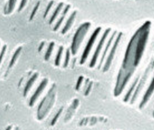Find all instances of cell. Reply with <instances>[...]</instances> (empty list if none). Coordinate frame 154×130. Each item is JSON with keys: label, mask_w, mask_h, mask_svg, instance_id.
<instances>
[{"label": "cell", "mask_w": 154, "mask_h": 130, "mask_svg": "<svg viewBox=\"0 0 154 130\" xmlns=\"http://www.w3.org/2000/svg\"><path fill=\"white\" fill-rule=\"evenodd\" d=\"M18 2V0H8L7 4L5 8V14H12L13 11H14L15 6Z\"/></svg>", "instance_id": "ac0fdd59"}, {"label": "cell", "mask_w": 154, "mask_h": 130, "mask_svg": "<svg viewBox=\"0 0 154 130\" xmlns=\"http://www.w3.org/2000/svg\"><path fill=\"white\" fill-rule=\"evenodd\" d=\"M62 112H63V108L60 109L59 111L57 112V113H56V115H55V116L54 118H53L52 121H51V126H53V125H55V123L57 122V120H58V118H60V116Z\"/></svg>", "instance_id": "d4e9b609"}, {"label": "cell", "mask_w": 154, "mask_h": 130, "mask_svg": "<svg viewBox=\"0 0 154 130\" xmlns=\"http://www.w3.org/2000/svg\"><path fill=\"white\" fill-rule=\"evenodd\" d=\"M16 130H20V129H19L18 128H17V129H16Z\"/></svg>", "instance_id": "4dcf8cb0"}, {"label": "cell", "mask_w": 154, "mask_h": 130, "mask_svg": "<svg viewBox=\"0 0 154 130\" xmlns=\"http://www.w3.org/2000/svg\"><path fill=\"white\" fill-rule=\"evenodd\" d=\"M154 92V76L152 78V80H151L150 85H149L148 88H147L146 92L144 93V96H143L142 101H141L140 105H139V107H140V109H142L146 106V104L148 103L149 99H151V96H152L153 93Z\"/></svg>", "instance_id": "30bf717a"}, {"label": "cell", "mask_w": 154, "mask_h": 130, "mask_svg": "<svg viewBox=\"0 0 154 130\" xmlns=\"http://www.w3.org/2000/svg\"><path fill=\"white\" fill-rule=\"evenodd\" d=\"M101 30L102 27H97V28L95 29V30L94 31V32L92 34L91 37H90L88 41L86 46H85V48L84 49V50H83V54L81 55L80 59V65H82L83 64H85V62H86L88 57V55H90V53H91L92 48H93V46H94V44H95L96 39H97L98 35H100Z\"/></svg>", "instance_id": "52a82bcc"}, {"label": "cell", "mask_w": 154, "mask_h": 130, "mask_svg": "<svg viewBox=\"0 0 154 130\" xmlns=\"http://www.w3.org/2000/svg\"><path fill=\"white\" fill-rule=\"evenodd\" d=\"M48 83V78H44V79H43L42 80V82H41L39 86H38L37 89H36L35 93L33 94L32 96L30 98V100H29V106H33L35 105V104L37 102L38 97H40L41 95H42L43 91L44 90L45 88H46Z\"/></svg>", "instance_id": "9c48e42d"}, {"label": "cell", "mask_w": 154, "mask_h": 130, "mask_svg": "<svg viewBox=\"0 0 154 130\" xmlns=\"http://www.w3.org/2000/svg\"><path fill=\"white\" fill-rule=\"evenodd\" d=\"M6 49H7V46L5 45V46H4L3 47H2L1 52H0V66H1L2 62H3V60H4V56H5V54L6 52Z\"/></svg>", "instance_id": "cb8c5ba5"}, {"label": "cell", "mask_w": 154, "mask_h": 130, "mask_svg": "<svg viewBox=\"0 0 154 130\" xmlns=\"http://www.w3.org/2000/svg\"><path fill=\"white\" fill-rule=\"evenodd\" d=\"M55 4V2L52 0V1H51L49 2L48 6H47V7L46 8V10H45V12H44V18H46L47 16H48L49 14V12L51 11V8H52L53 4Z\"/></svg>", "instance_id": "7402d4cb"}, {"label": "cell", "mask_w": 154, "mask_h": 130, "mask_svg": "<svg viewBox=\"0 0 154 130\" xmlns=\"http://www.w3.org/2000/svg\"><path fill=\"white\" fill-rule=\"evenodd\" d=\"M151 23L146 21L135 32L130 40L121 67L135 70L140 65L150 35Z\"/></svg>", "instance_id": "6da1fadb"}, {"label": "cell", "mask_w": 154, "mask_h": 130, "mask_svg": "<svg viewBox=\"0 0 154 130\" xmlns=\"http://www.w3.org/2000/svg\"><path fill=\"white\" fill-rule=\"evenodd\" d=\"M38 77V74L35 73L30 78H29L28 81L27 82V83L25 85V87L24 88V91H23V95H24V97H26L27 94L29 93V92L30 91V89L34 86V84H35V81L37 80Z\"/></svg>", "instance_id": "9a60e30c"}, {"label": "cell", "mask_w": 154, "mask_h": 130, "mask_svg": "<svg viewBox=\"0 0 154 130\" xmlns=\"http://www.w3.org/2000/svg\"><path fill=\"white\" fill-rule=\"evenodd\" d=\"M70 8H71V6H70L69 4H67V5H66L65 8H64V9L63 10L61 16L60 17L58 20L57 21L56 23H55V26H54V27H53V30L57 31L60 29V27L61 25L63 24V21L65 20V19L66 18V16H67V14H68V12H69Z\"/></svg>", "instance_id": "7c38bea8"}, {"label": "cell", "mask_w": 154, "mask_h": 130, "mask_svg": "<svg viewBox=\"0 0 154 130\" xmlns=\"http://www.w3.org/2000/svg\"><path fill=\"white\" fill-rule=\"evenodd\" d=\"M116 36H117V32H114L112 34V37H111L110 39H109L107 43H106L105 48H104V50L103 51V53H102V57H101V59H100V65H99V67H98V69H100V68L101 67L102 65H103L104 60H105V57L106 56V55H107V53L109 52L110 49H111V48H112V45L114 44L113 42H114V41L116 39Z\"/></svg>", "instance_id": "8fae6325"}, {"label": "cell", "mask_w": 154, "mask_h": 130, "mask_svg": "<svg viewBox=\"0 0 154 130\" xmlns=\"http://www.w3.org/2000/svg\"><path fill=\"white\" fill-rule=\"evenodd\" d=\"M63 7H64V3H63V2H61V3H60L58 5H57L56 8H55L54 11H53V14L51 15L50 20H49V25H53V23L55 22V20H56V18H57V16H58V15L60 14V12L63 10Z\"/></svg>", "instance_id": "2e32d148"}, {"label": "cell", "mask_w": 154, "mask_h": 130, "mask_svg": "<svg viewBox=\"0 0 154 130\" xmlns=\"http://www.w3.org/2000/svg\"><path fill=\"white\" fill-rule=\"evenodd\" d=\"M83 76H80V77L79 78L78 80H77V83H76V90H79V89H80V87L81 86V84L83 83Z\"/></svg>", "instance_id": "4316f807"}, {"label": "cell", "mask_w": 154, "mask_h": 130, "mask_svg": "<svg viewBox=\"0 0 154 130\" xmlns=\"http://www.w3.org/2000/svg\"><path fill=\"white\" fill-rule=\"evenodd\" d=\"M91 24L89 22H85L81 24L74 34L73 39H72L71 45V53L72 55H75L80 48L81 44L83 43L85 36L88 32L90 28H91Z\"/></svg>", "instance_id": "3957f363"}, {"label": "cell", "mask_w": 154, "mask_h": 130, "mask_svg": "<svg viewBox=\"0 0 154 130\" xmlns=\"http://www.w3.org/2000/svg\"><path fill=\"white\" fill-rule=\"evenodd\" d=\"M55 48V43L54 42H51V43L49 44V46L47 48V50L46 52V54H45V60L48 61L49 59L51 58V55H52L53 51L54 50Z\"/></svg>", "instance_id": "d6986e66"}, {"label": "cell", "mask_w": 154, "mask_h": 130, "mask_svg": "<svg viewBox=\"0 0 154 130\" xmlns=\"http://www.w3.org/2000/svg\"><path fill=\"white\" fill-rule=\"evenodd\" d=\"M70 55H71V50L70 49H67L66 51V55H65V61H64V67H67L69 63V59H70Z\"/></svg>", "instance_id": "603a6c76"}, {"label": "cell", "mask_w": 154, "mask_h": 130, "mask_svg": "<svg viewBox=\"0 0 154 130\" xmlns=\"http://www.w3.org/2000/svg\"><path fill=\"white\" fill-rule=\"evenodd\" d=\"M27 2H28V0H21L20 5H19V7H18V12H20L21 11H22L23 8L26 6Z\"/></svg>", "instance_id": "484cf974"}, {"label": "cell", "mask_w": 154, "mask_h": 130, "mask_svg": "<svg viewBox=\"0 0 154 130\" xmlns=\"http://www.w3.org/2000/svg\"><path fill=\"white\" fill-rule=\"evenodd\" d=\"M111 31H112V29H110V28L106 29L105 32H104L103 35H102L101 39L100 40L99 44H98L97 48H96L95 53H94L93 57H92L91 62H90V64H89V67L91 68H93L95 67L96 63H97V59H98V58H99L100 53H101V52H102V48H103L104 44H105L106 40V39H107L108 36L109 35Z\"/></svg>", "instance_id": "ba28073f"}, {"label": "cell", "mask_w": 154, "mask_h": 130, "mask_svg": "<svg viewBox=\"0 0 154 130\" xmlns=\"http://www.w3.org/2000/svg\"><path fill=\"white\" fill-rule=\"evenodd\" d=\"M153 117L154 118V110H153Z\"/></svg>", "instance_id": "f546056e"}, {"label": "cell", "mask_w": 154, "mask_h": 130, "mask_svg": "<svg viewBox=\"0 0 154 130\" xmlns=\"http://www.w3.org/2000/svg\"><path fill=\"white\" fill-rule=\"evenodd\" d=\"M153 62L148 66V67H147L146 69L145 70L144 73L142 76V78L139 80L137 86L135 90H134L133 95H132L131 97V99H130V104H133L134 102L137 101V99L138 96L140 94L141 92H142L143 87H144L145 83H146V81L149 78V74H150V72L151 71V69H153Z\"/></svg>", "instance_id": "5b68a950"}, {"label": "cell", "mask_w": 154, "mask_h": 130, "mask_svg": "<svg viewBox=\"0 0 154 130\" xmlns=\"http://www.w3.org/2000/svg\"><path fill=\"white\" fill-rule=\"evenodd\" d=\"M140 76H138L135 79V80L133 82V83L132 84V86H130L129 89H128V91L127 92V93L125 94V97H124V99H123L124 102L127 103V102H128L130 99H131V97H132V95H133L134 90H135L136 87H137V83L139 82V80H140Z\"/></svg>", "instance_id": "5bb4252c"}, {"label": "cell", "mask_w": 154, "mask_h": 130, "mask_svg": "<svg viewBox=\"0 0 154 130\" xmlns=\"http://www.w3.org/2000/svg\"><path fill=\"white\" fill-rule=\"evenodd\" d=\"M21 52H22V47H19V48H17V50L15 51V53L11 57V59L9 62V66H8V68H11L14 67V65L16 64V62L18 60V59L20 57L21 54Z\"/></svg>", "instance_id": "e0dca14e"}, {"label": "cell", "mask_w": 154, "mask_h": 130, "mask_svg": "<svg viewBox=\"0 0 154 130\" xmlns=\"http://www.w3.org/2000/svg\"><path fill=\"white\" fill-rule=\"evenodd\" d=\"M55 86L53 85L52 88L50 89V91H48V95L44 98V99L41 102L37 112V118H38V120H42L48 114L49 110H50L53 104H54L55 97Z\"/></svg>", "instance_id": "277c9868"}, {"label": "cell", "mask_w": 154, "mask_h": 130, "mask_svg": "<svg viewBox=\"0 0 154 130\" xmlns=\"http://www.w3.org/2000/svg\"><path fill=\"white\" fill-rule=\"evenodd\" d=\"M11 129H12V127L11 126H9V127H7V129H6V130H11Z\"/></svg>", "instance_id": "f1b7e54d"}, {"label": "cell", "mask_w": 154, "mask_h": 130, "mask_svg": "<svg viewBox=\"0 0 154 130\" xmlns=\"http://www.w3.org/2000/svg\"><path fill=\"white\" fill-rule=\"evenodd\" d=\"M63 50H64V48L63 46H60L59 48L58 51H57L56 57H55V65L57 66V67H58V66L60 65V62H61L62 56H63Z\"/></svg>", "instance_id": "ffe728a7"}, {"label": "cell", "mask_w": 154, "mask_h": 130, "mask_svg": "<svg viewBox=\"0 0 154 130\" xmlns=\"http://www.w3.org/2000/svg\"><path fill=\"white\" fill-rule=\"evenodd\" d=\"M39 6H40V2H38L37 4H36L35 6L32 9V13H31L30 16H29V20H32L34 18H35L36 14H37V13L38 11V8H39Z\"/></svg>", "instance_id": "44dd1931"}, {"label": "cell", "mask_w": 154, "mask_h": 130, "mask_svg": "<svg viewBox=\"0 0 154 130\" xmlns=\"http://www.w3.org/2000/svg\"><path fill=\"white\" fill-rule=\"evenodd\" d=\"M76 15H77L76 11H74L70 15L69 18H68V20L65 23V26H64L63 29H62V34H63V35H65V34L67 33V32L72 28V25H73L74 23V20H75V19L76 18Z\"/></svg>", "instance_id": "4fadbf2b"}, {"label": "cell", "mask_w": 154, "mask_h": 130, "mask_svg": "<svg viewBox=\"0 0 154 130\" xmlns=\"http://www.w3.org/2000/svg\"><path fill=\"white\" fill-rule=\"evenodd\" d=\"M134 70L125 69V68L121 67L119 74L117 76L116 83L114 87V97H119L123 92V89H125L126 85L129 82V80L131 78L132 76L133 75Z\"/></svg>", "instance_id": "7a4b0ae2"}, {"label": "cell", "mask_w": 154, "mask_h": 130, "mask_svg": "<svg viewBox=\"0 0 154 130\" xmlns=\"http://www.w3.org/2000/svg\"><path fill=\"white\" fill-rule=\"evenodd\" d=\"M122 37H123V33L120 32L118 34L116 37L114 43L113 44L112 48L110 49L108 57H106L105 62H104L103 67H102V71H103V72H106L109 69H110L111 66L112 65V62L114 59L116 52L118 47L119 46L120 41H121V40L122 39Z\"/></svg>", "instance_id": "8992f818"}, {"label": "cell", "mask_w": 154, "mask_h": 130, "mask_svg": "<svg viewBox=\"0 0 154 130\" xmlns=\"http://www.w3.org/2000/svg\"><path fill=\"white\" fill-rule=\"evenodd\" d=\"M44 42H42V43L40 44V46H39V47H38V52H39V53L42 52V50H43V48H44Z\"/></svg>", "instance_id": "83f0119b"}]
</instances>
